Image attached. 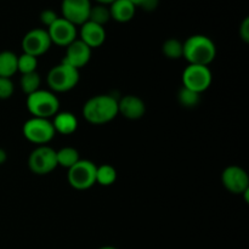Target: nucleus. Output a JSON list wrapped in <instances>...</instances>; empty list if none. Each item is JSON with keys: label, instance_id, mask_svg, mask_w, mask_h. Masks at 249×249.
Masks as SVG:
<instances>
[{"label": "nucleus", "instance_id": "1", "mask_svg": "<svg viewBox=\"0 0 249 249\" xmlns=\"http://www.w3.org/2000/svg\"><path fill=\"white\" fill-rule=\"evenodd\" d=\"M118 114V100L111 95H96L88 100L83 106V116L94 125L109 123Z\"/></svg>", "mask_w": 249, "mask_h": 249}, {"label": "nucleus", "instance_id": "2", "mask_svg": "<svg viewBox=\"0 0 249 249\" xmlns=\"http://www.w3.org/2000/svg\"><path fill=\"white\" fill-rule=\"evenodd\" d=\"M216 56L214 41L203 34H194L182 43V57L189 65L208 66Z\"/></svg>", "mask_w": 249, "mask_h": 249}, {"label": "nucleus", "instance_id": "3", "mask_svg": "<svg viewBox=\"0 0 249 249\" xmlns=\"http://www.w3.org/2000/svg\"><path fill=\"white\" fill-rule=\"evenodd\" d=\"M26 106L33 117L50 119L60 109V100L55 92L39 89L33 94L27 95Z\"/></svg>", "mask_w": 249, "mask_h": 249}, {"label": "nucleus", "instance_id": "4", "mask_svg": "<svg viewBox=\"0 0 249 249\" xmlns=\"http://www.w3.org/2000/svg\"><path fill=\"white\" fill-rule=\"evenodd\" d=\"M46 82L50 91L67 92L77 87L79 82V70L61 61L49 71Z\"/></svg>", "mask_w": 249, "mask_h": 249}, {"label": "nucleus", "instance_id": "5", "mask_svg": "<svg viewBox=\"0 0 249 249\" xmlns=\"http://www.w3.org/2000/svg\"><path fill=\"white\" fill-rule=\"evenodd\" d=\"M96 167L91 160H79L68 169V184L79 191L92 187L96 184Z\"/></svg>", "mask_w": 249, "mask_h": 249}, {"label": "nucleus", "instance_id": "6", "mask_svg": "<svg viewBox=\"0 0 249 249\" xmlns=\"http://www.w3.org/2000/svg\"><path fill=\"white\" fill-rule=\"evenodd\" d=\"M23 136L32 143L43 146L50 142L55 136V129H53V122L50 119L38 118L32 117L22 128Z\"/></svg>", "mask_w": 249, "mask_h": 249}, {"label": "nucleus", "instance_id": "7", "mask_svg": "<svg viewBox=\"0 0 249 249\" xmlns=\"http://www.w3.org/2000/svg\"><path fill=\"white\" fill-rule=\"evenodd\" d=\"M213 74L208 66L189 65L182 72V87L202 94L212 84Z\"/></svg>", "mask_w": 249, "mask_h": 249}, {"label": "nucleus", "instance_id": "8", "mask_svg": "<svg viewBox=\"0 0 249 249\" xmlns=\"http://www.w3.org/2000/svg\"><path fill=\"white\" fill-rule=\"evenodd\" d=\"M28 167L33 174L46 175L57 168L56 151L50 146H38L28 157Z\"/></svg>", "mask_w": 249, "mask_h": 249}, {"label": "nucleus", "instance_id": "9", "mask_svg": "<svg viewBox=\"0 0 249 249\" xmlns=\"http://www.w3.org/2000/svg\"><path fill=\"white\" fill-rule=\"evenodd\" d=\"M51 44L53 43H51L46 29L34 28L24 34L21 46L24 53H28V55L38 58L39 56L48 53Z\"/></svg>", "mask_w": 249, "mask_h": 249}, {"label": "nucleus", "instance_id": "10", "mask_svg": "<svg viewBox=\"0 0 249 249\" xmlns=\"http://www.w3.org/2000/svg\"><path fill=\"white\" fill-rule=\"evenodd\" d=\"M224 187L233 195H243L249 191V177L243 168L229 165L221 174Z\"/></svg>", "mask_w": 249, "mask_h": 249}, {"label": "nucleus", "instance_id": "11", "mask_svg": "<svg viewBox=\"0 0 249 249\" xmlns=\"http://www.w3.org/2000/svg\"><path fill=\"white\" fill-rule=\"evenodd\" d=\"M48 34L50 36L51 43L55 45L67 48L71 43L77 39V26L71 23L70 21L63 17H58L48 29Z\"/></svg>", "mask_w": 249, "mask_h": 249}, {"label": "nucleus", "instance_id": "12", "mask_svg": "<svg viewBox=\"0 0 249 249\" xmlns=\"http://www.w3.org/2000/svg\"><path fill=\"white\" fill-rule=\"evenodd\" d=\"M91 5L90 0H62L61 2L62 17L74 26H82L89 18Z\"/></svg>", "mask_w": 249, "mask_h": 249}, {"label": "nucleus", "instance_id": "13", "mask_svg": "<svg viewBox=\"0 0 249 249\" xmlns=\"http://www.w3.org/2000/svg\"><path fill=\"white\" fill-rule=\"evenodd\" d=\"M90 58H91V49L87 44L83 43L80 39H75L66 48V53L65 57L62 58V62L67 63L77 70H80L89 63Z\"/></svg>", "mask_w": 249, "mask_h": 249}, {"label": "nucleus", "instance_id": "14", "mask_svg": "<svg viewBox=\"0 0 249 249\" xmlns=\"http://www.w3.org/2000/svg\"><path fill=\"white\" fill-rule=\"evenodd\" d=\"M145 102L135 95H125L118 100V113L130 121H138L145 116Z\"/></svg>", "mask_w": 249, "mask_h": 249}, {"label": "nucleus", "instance_id": "15", "mask_svg": "<svg viewBox=\"0 0 249 249\" xmlns=\"http://www.w3.org/2000/svg\"><path fill=\"white\" fill-rule=\"evenodd\" d=\"M79 36L80 40L87 44L92 50L95 48H100L105 43L106 31H105V27L94 23V22L87 21L80 26Z\"/></svg>", "mask_w": 249, "mask_h": 249}, {"label": "nucleus", "instance_id": "16", "mask_svg": "<svg viewBox=\"0 0 249 249\" xmlns=\"http://www.w3.org/2000/svg\"><path fill=\"white\" fill-rule=\"evenodd\" d=\"M111 18L119 23H125L131 21L135 16L136 6L129 0H114L108 6Z\"/></svg>", "mask_w": 249, "mask_h": 249}, {"label": "nucleus", "instance_id": "17", "mask_svg": "<svg viewBox=\"0 0 249 249\" xmlns=\"http://www.w3.org/2000/svg\"><path fill=\"white\" fill-rule=\"evenodd\" d=\"M53 125L55 133L61 134V135H71L77 130L78 119L71 112H57L53 116Z\"/></svg>", "mask_w": 249, "mask_h": 249}, {"label": "nucleus", "instance_id": "18", "mask_svg": "<svg viewBox=\"0 0 249 249\" xmlns=\"http://www.w3.org/2000/svg\"><path fill=\"white\" fill-rule=\"evenodd\" d=\"M17 57L16 53L9 50L0 53V77L11 78L16 74Z\"/></svg>", "mask_w": 249, "mask_h": 249}, {"label": "nucleus", "instance_id": "19", "mask_svg": "<svg viewBox=\"0 0 249 249\" xmlns=\"http://www.w3.org/2000/svg\"><path fill=\"white\" fill-rule=\"evenodd\" d=\"M79 160V152H78L74 147H63L61 148V150L56 151L57 167L70 169V168L73 167Z\"/></svg>", "mask_w": 249, "mask_h": 249}, {"label": "nucleus", "instance_id": "20", "mask_svg": "<svg viewBox=\"0 0 249 249\" xmlns=\"http://www.w3.org/2000/svg\"><path fill=\"white\" fill-rule=\"evenodd\" d=\"M117 180V170L109 164L96 167V184L101 186H111Z\"/></svg>", "mask_w": 249, "mask_h": 249}, {"label": "nucleus", "instance_id": "21", "mask_svg": "<svg viewBox=\"0 0 249 249\" xmlns=\"http://www.w3.org/2000/svg\"><path fill=\"white\" fill-rule=\"evenodd\" d=\"M40 84L41 79L38 72L22 74L21 79H19V87H21V90L26 95H31L34 91L40 89Z\"/></svg>", "mask_w": 249, "mask_h": 249}, {"label": "nucleus", "instance_id": "22", "mask_svg": "<svg viewBox=\"0 0 249 249\" xmlns=\"http://www.w3.org/2000/svg\"><path fill=\"white\" fill-rule=\"evenodd\" d=\"M109 19H111V14H109V9L107 5H102V4L91 5V9H90L89 18H88V21L94 22V23L100 24V26L104 27Z\"/></svg>", "mask_w": 249, "mask_h": 249}, {"label": "nucleus", "instance_id": "23", "mask_svg": "<svg viewBox=\"0 0 249 249\" xmlns=\"http://www.w3.org/2000/svg\"><path fill=\"white\" fill-rule=\"evenodd\" d=\"M162 51L169 60H179L182 57V43L177 38H169L163 43Z\"/></svg>", "mask_w": 249, "mask_h": 249}, {"label": "nucleus", "instance_id": "24", "mask_svg": "<svg viewBox=\"0 0 249 249\" xmlns=\"http://www.w3.org/2000/svg\"><path fill=\"white\" fill-rule=\"evenodd\" d=\"M36 67H38V58L34 56L23 53L17 57V72L21 74L36 72Z\"/></svg>", "mask_w": 249, "mask_h": 249}, {"label": "nucleus", "instance_id": "25", "mask_svg": "<svg viewBox=\"0 0 249 249\" xmlns=\"http://www.w3.org/2000/svg\"><path fill=\"white\" fill-rule=\"evenodd\" d=\"M199 100H201V94H197L185 87H181V89L178 92V101L182 107H186V108L196 107L199 104Z\"/></svg>", "mask_w": 249, "mask_h": 249}, {"label": "nucleus", "instance_id": "26", "mask_svg": "<svg viewBox=\"0 0 249 249\" xmlns=\"http://www.w3.org/2000/svg\"><path fill=\"white\" fill-rule=\"evenodd\" d=\"M14 83L11 78L0 77V100H7L14 94Z\"/></svg>", "mask_w": 249, "mask_h": 249}, {"label": "nucleus", "instance_id": "27", "mask_svg": "<svg viewBox=\"0 0 249 249\" xmlns=\"http://www.w3.org/2000/svg\"><path fill=\"white\" fill-rule=\"evenodd\" d=\"M57 18H58V15L56 14V12L53 11V10H51V9L43 10V11H41V14H40V22L44 24V26L48 27V28Z\"/></svg>", "mask_w": 249, "mask_h": 249}, {"label": "nucleus", "instance_id": "28", "mask_svg": "<svg viewBox=\"0 0 249 249\" xmlns=\"http://www.w3.org/2000/svg\"><path fill=\"white\" fill-rule=\"evenodd\" d=\"M238 33H240L241 39H242L245 43H249V17H246V18L243 19L242 23H241L240 26Z\"/></svg>", "mask_w": 249, "mask_h": 249}, {"label": "nucleus", "instance_id": "29", "mask_svg": "<svg viewBox=\"0 0 249 249\" xmlns=\"http://www.w3.org/2000/svg\"><path fill=\"white\" fill-rule=\"evenodd\" d=\"M158 4H160V0H143L140 7H142L146 11H153L158 6Z\"/></svg>", "mask_w": 249, "mask_h": 249}, {"label": "nucleus", "instance_id": "30", "mask_svg": "<svg viewBox=\"0 0 249 249\" xmlns=\"http://www.w3.org/2000/svg\"><path fill=\"white\" fill-rule=\"evenodd\" d=\"M6 160H7L6 151L2 150V148H0V165L4 164V163L6 162Z\"/></svg>", "mask_w": 249, "mask_h": 249}, {"label": "nucleus", "instance_id": "31", "mask_svg": "<svg viewBox=\"0 0 249 249\" xmlns=\"http://www.w3.org/2000/svg\"><path fill=\"white\" fill-rule=\"evenodd\" d=\"M97 4H102V5H111L114 0H95Z\"/></svg>", "mask_w": 249, "mask_h": 249}, {"label": "nucleus", "instance_id": "32", "mask_svg": "<svg viewBox=\"0 0 249 249\" xmlns=\"http://www.w3.org/2000/svg\"><path fill=\"white\" fill-rule=\"evenodd\" d=\"M129 1H130V2H133V4L135 5L136 7H138V6H140L141 4H142V2H143V0H129Z\"/></svg>", "mask_w": 249, "mask_h": 249}, {"label": "nucleus", "instance_id": "33", "mask_svg": "<svg viewBox=\"0 0 249 249\" xmlns=\"http://www.w3.org/2000/svg\"><path fill=\"white\" fill-rule=\"evenodd\" d=\"M99 249H117L116 247H112V246H105V247H101Z\"/></svg>", "mask_w": 249, "mask_h": 249}]
</instances>
